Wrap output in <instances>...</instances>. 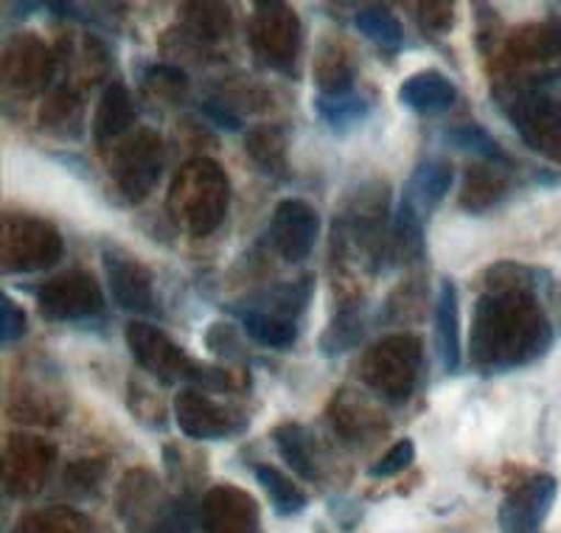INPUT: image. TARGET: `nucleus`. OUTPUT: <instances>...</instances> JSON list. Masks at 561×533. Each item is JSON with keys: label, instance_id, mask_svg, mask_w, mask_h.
Here are the masks:
<instances>
[{"label": "nucleus", "instance_id": "2", "mask_svg": "<svg viewBox=\"0 0 561 533\" xmlns=\"http://www.w3.org/2000/svg\"><path fill=\"white\" fill-rule=\"evenodd\" d=\"M230 205L228 174L214 160L197 158L185 163L169 189V214L192 236L214 234Z\"/></svg>", "mask_w": 561, "mask_h": 533}, {"label": "nucleus", "instance_id": "22", "mask_svg": "<svg viewBox=\"0 0 561 533\" xmlns=\"http://www.w3.org/2000/svg\"><path fill=\"white\" fill-rule=\"evenodd\" d=\"M273 441L278 455L284 457V464H287L295 475L304 477L307 483L318 480L320 466H318V457H314V441L312 435H309L307 427L287 421V424L275 427Z\"/></svg>", "mask_w": 561, "mask_h": 533}, {"label": "nucleus", "instance_id": "3", "mask_svg": "<svg viewBox=\"0 0 561 533\" xmlns=\"http://www.w3.org/2000/svg\"><path fill=\"white\" fill-rule=\"evenodd\" d=\"M127 345L133 351L135 362L140 368L154 374L163 382H188L197 390H228L230 376L222 368L205 365V362L194 360L172 343L167 334L149 324H129L127 326Z\"/></svg>", "mask_w": 561, "mask_h": 533}, {"label": "nucleus", "instance_id": "16", "mask_svg": "<svg viewBox=\"0 0 561 533\" xmlns=\"http://www.w3.org/2000/svg\"><path fill=\"white\" fill-rule=\"evenodd\" d=\"M54 461V446L39 439H12L7 446L3 480L12 495H32L39 489L43 477L48 475Z\"/></svg>", "mask_w": 561, "mask_h": 533}, {"label": "nucleus", "instance_id": "1", "mask_svg": "<svg viewBox=\"0 0 561 533\" xmlns=\"http://www.w3.org/2000/svg\"><path fill=\"white\" fill-rule=\"evenodd\" d=\"M553 345V326L530 290H485L474 306L472 365L480 374H505L542 360Z\"/></svg>", "mask_w": 561, "mask_h": 533}, {"label": "nucleus", "instance_id": "24", "mask_svg": "<svg viewBox=\"0 0 561 533\" xmlns=\"http://www.w3.org/2000/svg\"><path fill=\"white\" fill-rule=\"evenodd\" d=\"M255 480H259V486L267 491L270 502H273V508H275V514L295 517V514H300L304 508H307V502H309L307 491L300 489L293 477H287L280 469H275V466H270V464L255 466Z\"/></svg>", "mask_w": 561, "mask_h": 533}, {"label": "nucleus", "instance_id": "33", "mask_svg": "<svg viewBox=\"0 0 561 533\" xmlns=\"http://www.w3.org/2000/svg\"><path fill=\"white\" fill-rule=\"evenodd\" d=\"M447 144L449 147L460 149V152H472L478 158L491 160V163H500V166H508V158L505 152L500 149V144L485 133V127L480 124H463V127H455L447 133Z\"/></svg>", "mask_w": 561, "mask_h": 533}, {"label": "nucleus", "instance_id": "27", "mask_svg": "<svg viewBox=\"0 0 561 533\" xmlns=\"http://www.w3.org/2000/svg\"><path fill=\"white\" fill-rule=\"evenodd\" d=\"M239 315H242L244 331L264 349L284 351L298 340V320L264 315V311H239Z\"/></svg>", "mask_w": 561, "mask_h": 533}, {"label": "nucleus", "instance_id": "31", "mask_svg": "<svg viewBox=\"0 0 561 533\" xmlns=\"http://www.w3.org/2000/svg\"><path fill=\"white\" fill-rule=\"evenodd\" d=\"M318 95L325 99H340V95L354 93V70L345 63L337 48H323L318 59Z\"/></svg>", "mask_w": 561, "mask_h": 533}, {"label": "nucleus", "instance_id": "28", "mask_svg": "<svg viewBox=\"0 0 561 533\" xmlns=\"http://www.w3.org/2000/svg\"><path fill=\"white\" fill-rule=\"evenodd\" d=\"M12 533H93V522L73 508H45L20 517Z\"/></svg>", "mask_w": 561, "mask_h": 533}, {"label": "nucleus", "instance_id": "23", "mask_svg": "<svg viewBox=\"0 0 561 533\" xmlns=\"http://www.w3.org/2000/svg\"><path fill=\"white\" fill-rule=\"evenodd\" d=\"M312 275H304L295 284H278L273 290H264V293L253 295V298L244 300V309L239 311H264V315H278V318L295 320L304 311V306L309 304V295H312Z\"/></svg>", "mask_w": 561, "mask_h": 533}, {"label": "nucleus", "instance_id": "39", "mask_svg": "<svg viewBox=\"0 0 561 533\" xmlns=\"http://www.w3.org/2000/svg\"><path fill=\"white\" fill-rule=\"evenodd\" d=\"M203 110H205V115H208V118L214 121V124H219V129H230V133H233V129L242 127V121H239V115H233L228 107H222V104L208 102V104H203Z\"/></svg>", "mask_w": 561, "mask_h": 533}, {"label": "nucleus", "instance_id": "25", "mask_svg": "<svg viewBox=\"0 0 561 533\" xmlns=\"http://www.w3.org/2000/svg\"><path fill=\"white\" fill-rule=\"evenodd\" d=\"M244 149L264 174H280L287 169V135L278 127L262 124V127L250 129L244 138Z\"/></svg>", "mask_w": 561, "mask_h": 533}, {"label": "nucleus", "instance_id": "26", "mask_svg": "<svg viewBox=\"0 0 561 533\" xmlns=\"http://www.w3.org/2000/svg\"><path fill=\"white\" fill-rule=\"evenodd\" d=\"M505 189H508V178H505L503 169H497V166H474L466 174L463 200L460 203H463V208L480 214V211L497 203L505 194Z\"/></svg>", "mask_w": 561, "mask_h": 533}, {"label": "nucleus", "instance_id": "38", "mask_svg": "<svg viewBox=\"0 0 561 533\" xmlns=\"http://www.w3.org/2000/svg\"><path fill=\"white\" fill-rule=\"evenodd\" d=\"M421 26L424 32H433V34H444L453 29V20H455V7L453 3H427V7H421Z\"/></svg>", "mask_w": 561, "mask_h": 533}, {"label": "nucleus", "instance_id": "15", "mask_svg": "<svg viewBox=\"0 0 561 533\" xmlns=\"http://www.w3.org/2000/svg\"><path fill=\"white\" fill-rule=\"evenodd\" d=\"M104 270H107L110 290L118 306L127 311H147L154 309V281L147 266L122 250H104Z\"/></svg>", "mask_w": 561, "mask_h": 533}, {"label": "nucleus", "instance_id": "8", "mask_svg": "<svg viewBox=\"0 0 561 533\" xmlns=\"http://www.w3.org/2000/svg\"><path fill=\"white\" fill-rule=\"evenodd\" d=\"M511 121L534 152L561 163V99L542 90L523 93L511 104Z\"/></svg>", "mask_w": 561, "mask_h": 533}, {"label": "nucleus", "instance_id": "4", "mask_svg": "<svg viewBox=\"0 0 561 533\" xmlns=\"http://www.w3.org/2000/svg\"><path fill=\"white\" fill-rule=\"evenodd\" d=\"M118 514L129 533H192V511L147 469L129 472L118 489Z\"/></svg>", "mask_w": 561, "mask_h": 533}, {"label": "nucleus", "instance_id": "37", "mask_svg": "<svg viewBox=\"0 0 561 533\" xmlns=\"http://www.w3.org/2000/svg\"><path fill=\"white\" fill-rule=\"evenodd\" d=\"M0 311H3V326H0V343L12 345L14 340H20V337L26 334V311L20 309V306L14 304L9 295H3V306H0Z\"/></svg>", "mask_w": 561, "mask_h": 533}, {"label": "nucleus", "instance_id": "29", "mask_svg": "<svg viewBox=\"0 0 561 533\" xmlns=\"http://www.w3.org/2000/svg\"><path fill=\"white\" fill-rule=\"evenodd\" d=\"M511 57L517 63H550L561 57V29L559 26H530L511 39Z\"/></svg>", "mask_w": 561, "mask_h": 533}, {"label": "nucleus", "instance_id": "9", "mask_svg": "<svg viewBox=\"0 0 561 533\" xmlns=\"http://www.w3.org/2000/svg\"><path fill=\"white\" fill-rule=\"evenodd\" d=\"M39 315L45 320L73 324V320L93 318L104 309L102 286L88 273H65L45 281L37 290Z\"/></svg>", "mask_w": 561, "mask_h": 533}, {"label": "nucleus", "instance_id": "20", "mask_svg": "<svg viewBox=\"0 0 561 533\" xmlns=\"http://www.w3.org/2000/svg\"><path fill=\"white\" fill-rule=\"evenodd\" d=\"M3 73L7 82L18 90L39 88L43 84L39 79H48L51 73V54L34 37L14 39L3 57Z\"/></svg>", "mask_w": 561, "mask_h": 533}, {"label": "nucleus", "instance_id": "18", "mask_svg": "<svg viewBox=\"0 0 561 533\" xmlns=\"http://www.w3.org/2000/svg\"><path fill=\"white\" fill-rule=\"evenodd\" d=\"M399 102L421 115H438L458 102V88L440 70H419L402 82Z\"/></svg>", "mask_w": 561, "mask_h": 533}, {"label": "nucleus", "instance_id": "34", "mask_svg": "<svg viewBox=\"0 0 561 533\" xmlns=\"http://www.w3.org/2000/svg\"><path fill=\"white\" fill-rule=\"evenodd\" d=\"M314 107H318L320 118L334 129H348L354 124L368 115V104L359 99V95H340V99H325V95H318L314 99Z\"/></svg>", "mask_w": 561, "mask_h": 533}, {"label": "nucleus", "instance_id": "14", "mask_svg": "<svg viewBox=\"0 0 561 533\" xmlns=\"http://www.w3.org/2000/svg\"><path fill=\"white\" fill-rule=\"evenodd\" d=\"M320 234V214L307 200L278 203L270 225V241L284 261H304L312 253Z\"/></svg>", "mask_w": 561, "mask_h": 533}, {"label": "nucleus", "instance_id": "40", "mask_svg": "<svg viewBox=\"0 0 561 533\" xmlns=\"http://www.w3.org/2000/svg\"><path fill=\"white\" fill-rule=\"evenodd\" d=\"M102 472L104 469L96 464V461H79V464L70 466L68 477L73 483H82V486H93V483H96L99 477H102Z\"/></svg>", "mask_w": 561, "mask_h": 533}, {"label": "nucleus", "instance_id": "21", "mask_svg": "<svg viewBox=\"0 0 561 533\" xmlns=\"http://www.w3.org/2000/svg\"><path fill=\"white\" fill-rule=\"evenodd\" d=\"M135 118H138V110H135L133 93L127 90V84L113 82L104 90L96 115H93V135L99 144L122 138L133 127Z\"/></svg>", "mask_w": 561, "mask_h": 533}, {"label": "nucleus", "instance_id": "5", "mask_svg": "<svg viewBox=\"0 0 561 533\" xmlns=\"http://www.w3.org/2000/svg\"><path fill=\"white\" fill-rule=\"evenodd\" d=\"M421 340L413 334H390L363 356V382L390 401H408L421 374Z\"/></svg>", "mask_w": 561, "mask_h": 533}, {"label": "nucleus", "instance_id": "36", "mask_svg": "<svg viewBox=\"0 0 561 533\" xmlns=\"http://www.w3.org/2000/svg\"><path fill=\"white\" fill-rule=\"evenodd\" d=\"M413 461H415V444L410 439H402V441H396V444L379 457L377 464L370 466L368 475L377 477V480H388V477L402 475Z\"/></svg>", "mask_w": 561, "mask_h": 533}, {"label": "nucleus", "instance_id": "30", "mask_svg": "<svg viewBox=\"0 0 561 533\" xmlns=\"http://www.w3.org/2000/svg\"><path fill=\"white\" fill-rule=\"evenodd\" d=\"M365 334V318H363V309L359 306H348L337 315V318L329 324V329L323 331L320 337V351L323 356H337L351 351L354 345L363 340Z\"/></svg>", "mask_w": 561, "mask_h": 533}, {"label": "nucleus", "instance_id": "6", "mask_svg": "<svg viewBox=\"0 0 561 533\" xmlns=\"http://www.w3.org/2000/svg\"><path fill=\"white\" fill-rule=\"evenodd\" d=\"M62 236L34 216H7L0 259L7 273H37L62 259Z\"/></svg>", "mask_w": 561, "mask_h": 533}, {"label": "nucleus", "instance_id": "17", "mask_svg": "<svg viewBox=\"0 0 561 533\" xmlns=\"http://www.w3.org/2000/svg\"><path fill=\"white\" fill-rule=\"evenodd\" d=\"M453 183V163H447V160H427V163H421L419 169H415L413 178L404 185L402 205L415 211L421 219H427V216L447 200Z\"/></svg>", "mask_w": 561, "mask_h": 533}, {"label": "nucleus", "instance_id": "35", "mask_svg": "<svg viewBox=\"0 0 561 533\" xmlns=\"http://www.w3.org/2000/svg\"><path fill=\"white\" fill-rule=\"evenodd\" d=\"M188 9L197 14H188V23L194 26L197 37L219 39L228 34L230 26V9L219 7V3H188Z\"/></svg>", "mask_w": 561, "mask_h": 533}, {"label": "nucleus", "instance_id": "32", "mask_svg": "<svg viewBox=\"0 0 561 533\" xmlns=\"http://www.w3.org/2000/svg\"><path fill=\"white\" fill-rule=\"evenodd\" d=\"M354 26H357V32L365 34L370 43L382 45L388 52L402 48L404 43L402 23H399L388 9H363V12L354 18Z\"/></svg>", "mask_w": 561, "mask_h": 533}, {"label": "nucleus", "instance_id": "7", "mask_svg": "<svg viewBox=\"0 0 561 533\" xmlns=\"http://www.w3.org/2000/svg\"><path fill=\"white\" fill-rule=\"evenodd\" d=\"M250 43L255 57L275 70H289L300 52V23L284 3H259L250 23Z\"/></svg>", "mask_w": 561, "mask_h": 533}, {"label": "nucleus", "instance_id": "13", "mask_svg": "<svg viewBox=\"0 0 561 533\" xmlns=\"http://www.w3.org/2000/svg\"><path fill=\"white\" fill-rule=\"evenodd\" d=\"M163 169V144L154 133L140 129L115 155V180L129 200H144L154 189Z\"/></svg>", "mask_w": 561, "mask_h": 533}, {"label": "nucleus", "instance_id": "12", "mask_svg": "<svg viewBox=\"0 0 561 533\" xmlns=\"http://www.w3.org/2000/svg\"><path fill=\"white\" fill-rule=\"evenodd\" d=\"M199 525L205 533H259L262 531V511L259 502L244 489L225 483L214 486L199 502Z\"/></svg>", "mask_w": 561, "mask_h": 533}, {"label": "nucleus", "instance_id": "19", "mask_svg": "<svg viewBox=\"0 0 561 533\" xmlns=\"http://www.w3.org/2000/svg\"><path fill=\"white\" fill-rule=\"evenodd\" d=\"M435 349L440 368L455 374L460 368V300L453 281H440L435 298Z\"/></svg>", "mask_w": 561, "mask_h": 533}, {"label": "nucleus", "instance_id": "11", "mask_svg": "<svg viewBox=\"0 0 561 533\" xmlns=\"http://www.w3.org/2000/svg\"><path fill=\"white\" fill-rule=\"evenodd\" d=\"M556 497H559V480L553 475H534L530 480L519 483L500 506V533H539L550 517Z\"/></svg>", "mask_w": 561, "mask_h": 533}, {"label": "nucleus", "instance_id": "10", "mask_svg": "<svg viewBox=\"0 0 561 533\" xmlns=\"http://www.w3.org/2000/svg\"><path fill=\"white\" fill-rule=\"evenodd\" d=\"M174 421L180 432L194 441H219L228 435H237L244 427L242 419H237L233 410L205 396V390L185 387L174 396Z\"/></svg>", "mask_w": 561, "mask_h": 533}]
</instances>
